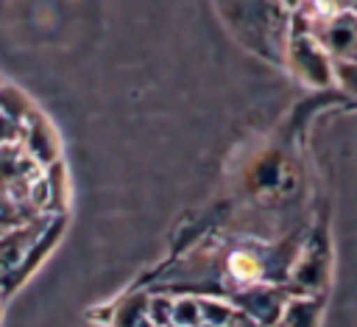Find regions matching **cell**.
I'll list each match as a JSON object with an SVG mask.
<instances>
[{"label":"cell","mask_w":357,"mask_h":327,"mask_svg":"<svg viewBox=\"0 0 357 327\" xmlns=\"http://www.w3.org/2000/svg\"><path fill=\"white\" fill-rule=\"evenodd\" d=\"M226 22L262 56L284 59V45L290 34V11L279 0H218Z\"/></svg>","instance_id":"cell-1"},{"label":"cell","mask_w":357,"mask_h":327,"mask_svg":"<svg viewBox=\"0 0 357 327\" xmlns=\"http://www.w3.org/2000/svg\"><path fill=\"white\" fill-rule=\"evenodd\" d=\"M282 61L307 87L324 89V87L335 84V61L326 53V48L318 42V36L310 34V31H290L287 34Z\"/></svg>","instance_id":"cell-2"},{"label":"cell","mask_w":357,"mask_h":327,"mask_svg":"<svg viewBox=\"0 0 357 327\" xmlns=\"http://www.w3.org/2000/svg\"><path fill=\"white\" fill-rule=\"evenodd\" d=\"M237 313L254 319L257 324L262 327H276L279 324V316L284 310V302L290 299V291L287 288H279L273 282H257V285H248V288H240L234 293L226 296Z\"/></svg>","instance_id":"cell-3"},{"label":"cell","mask_w":357,"mask_h":327,"mask_svg":"<svg viewBox=\"0 0 357 327\" xmlns=\"http://www.w3.org/2000/svg\"><path fill=\"white\" fill-rule=\"evenodd\" d=\"M318 42L326 48L332 61H354L357 59V14L351 8L335 14L315 31Z\"/></svg>","instance_id":"cell-4"},{"label":"cell","mask_w":357,"mask_h":327,"mask_svg":"<svg viewBox=\"0 0 357 327\" xmlns=\"http://www.w3.org/2000/svg\"><path fill=\"white\" fill-rule=\"evenodd\" d=\"M321 293H290L276 327H318L321 324Z\"/></svg>","instance_id":"cell-5"},{"label":"cell","mask_w":357,"mask_h":327,"mask_svg":"<svg viewBox=\"0 0 357 327\" xmlns=\"http://www.w3.org/2000/svg\"><path fill=\"white\" fill-rule=\"evenodd\" d=\"M25 221L28 218L22 215V204L14 201L8 193L0 190V235L8 232V229H14V226H20V224H25Z\"/></svg>","instance_id":"cell-6"},{"label":"cell","mask_w":357,"mask_h":327,"mask_svg":"<svg viewBox=\"0 0 357 327\" xmlns=\"http://www.w3.org/2000/svg\"><path fill=\"white\" fill-rule=\"evenodd\" d=\"M335 84L357 98V59L354 61H335Z\"/></svg>","instance_id":"cell-7"},{"label":"cell","mask_w":357,"mask_h":327,"mask_svg":"<svg viewBox=\"0 0 357 327\" xmlns=\"http://www.w3.org/2000/svg\"><path fill=\"white\" fill-rule=\"evenodd\" d=\"M231 327H262V324H257L254 319H248V316L237 313V316H234V321H231Z\"/></svg>","instance_id":"cell-8"},{"label":"cell","mask_w":357,"mask_h":327,"mask_svg":"<svg viewBox=\"0 0 357 327\" xmlns=\"http://www.w3.org/2000/svg\"><path fill=\"white\" fill-rule=\"evenodd\" d=\"M279 3H282V6H284V8L290 11V14H293V11H296V8L301 6V0H279Z\"/></svg>","instance_id":"cell-9"},{"label":"cell","mask_w":357,"mask_h":327,"mask_svg":"<svg viewBox=\"0 0 357 327\" xmlns=\"http://www.w3.org/2000/svg\"><path fill=\"white\" fill-rule=\"evenodd\" d=\"M351 11H354V14H357V0H354V3H351Z\"/></svg>","instance_id":"cell-10"}]
</instances>
